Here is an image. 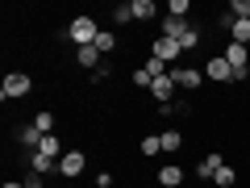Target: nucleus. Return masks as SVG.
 <instances>
[{"instance_id": "obj_1", "label": "nucleus", "mask_w": 250, "mask_h": 188, "mask_svg": "<svg viewBox=\"0 0 250 188\" xmlns=\"http://www.w3.org/2000/svg\"><path fill=\"white\" fill-rule=\"evenodd\" d=\"M225 63H229L233 80H246V75H250V46L229 42V46H225Z\"/></svg>"}, {"instance_id": "obj_2", "label": "nucleus", "mask_w": 250, "mask_h": 188, "mask_svg": "<svg viewBox=\"0 0 250 188\" xmlns=\"http://www.w3.org/2000/svg\"><path fill=\"white\" fill-rule=\"evenodd\" d=\"M29 88H34V80H29L25 71H9L4 84H0V96L4 100H21V96H29Z\"/></svg>"}, {"instance_id": "obj_3", "label": "nucleus", "mask_w": 250, "mask_h": 188, "mask_svg": "<svg viewBox=\"0 0 250 188\" xmlns=\"http://www.w3.org/2000/svg\"><path fill=\"white\" fill-rule=\"evenodd\" d=\"M96 34H100V25L92 17H83V13L71 21V29H67V38H71L75 46H92V42H96Z\"/></svg>"}, {"instance_id": "obj_4", "label": "nucleus", "mask_w": 250, "mask_h": 188, "mask_svg": "<svg viewBox=\"0 0 250 188\" xmlns=\"http://www.w3.org/2000/svg\"><path fill=\"white\" fill-rule=\"evenodd\" d=\"M83 167H88V155H83V151H67L59 159V176H67V180H75Z\"/></svg>"}, {"instance_id": "obj_5", "label": "nucleus", "mask_w": 250, "mask_h": 188, "mask_svg": "<svg viewBox=\"0 0 250 188\" xmlns=\"http://www.w3.org/2000/svg\"><path fill=\"white\" fill-rule=\"evenodd\" d=\"M171 80H175V88H184V92H196L205 75H200L196 67H171Z\"/></svg>"}, {"instance_id": "obj_6", "label": "nucleus", "mask_w": 250, "mask_h": 188, "mask_svg": "<svg viewBox=\"0 0 250 188\" xmlns=\"http://www.w3.org/2000/svg\"><path fill=\"white\" fill-rule=\"evenodd\" d=\"M150 54H154V59H163V63H171V59H175V54H184V50H179V42H175V38H154V42H150Z\"/></svg>"}, {"instance_id": "obj_7", "label": "nucleus", "mask_w": 250, "mask_h": 188, "mask_svg": "<svg viewBox=\"0 0 250 188\" xmlns=\"http://www.w3.org/2000/svg\"><path fill=\"white\" fill-rule=\"evenodd\" d=\"M150 96H154V105H171V96H175V80H171V75H167V80H154L150 84Z\"/></svg>"}, {"instance_id": "obj_8", "label": "nucleus", "mask_w": 250, "mask_h": 188, "mask_svg": "<svg viewBox=\"0 0 250 188\" xmlns=\"http://www.w3.org/2000/svg\"><path fill=\"white\" fill-rule=\"evenodd\" d=\"M221 167H225V159H221V155H217V151H208L205 159L196 163V176H200V180H213V176H217V171H221Z\"/></svg>"}, {"instance_id": "obj_9", "label": "nucleus", "mask_w": 250, "mask_h": 188, "mask_svg": "<svg viewBox=\"0 0 250 188\" xmlns=\"http://www.w3.org/2000/svg\"><path fill=\"white\" fill-rule=\"evenodd\" d=\"M208 80H217V84H229V80H233V71H229V63H225V54L208 59Z\"/></svg>"}, {"instance_id": "obj_10", "label": "nucleus", "mask_w": 250, "mask_h": 188, "mask_svg": "<svg viewBox=\"0 0 250 188\" xmlns=\"http://www.w3.org/2000/svg\"><path fill=\"white\" fill-rule=\"evenodd\" d=\"M75 63L88 67V71H100V50L96 46H75Z\"/></svg>"}, {"instance_id": "obj_11", "label": "nucleus", "mask_w": 250, "mask_h": 188, "mask_svg": "<svg viewBox=\"0 0 250 188\" xmlns=\"http://www.w3.org/2000/svg\"><path fill=\"white\" fill-rule=\"evenodd\" d=\"M38 155H46V159H54V163H59V159H62V155H67V151H62L59 134H46L42 142H38Z\"/></svg>"}, {"instance_id": "obj_12", "label": "nucleus", "mask_w": 250, "mask_h": 188, "mask_svg": "<svg viewBox=\"0 0 250 188\" xmlns=\"http://www.w3.org/2000/svg\"><path fill=\"white\" fill-rule=\"evenodd\" d=\"M229 38H233L238 46H250V21H246V17H233V21H229Z\"/></svg>"}, {"instance_id": "obj_13", "label": "nucleus", "mask_w": 250, "mask_h": 188, "mask_svg": "<svg viewBox=\"0 0 250 188\" xmlns=\"http://www.w3.org/2000/svg\"><path fill=\"white\" fill-rule=\"evenodd\" d=\"M184 29H188L184 17H175V13H167V17H163V38H175V42H179V34H184Z\"/></svg>"}, {"instance_id": "obj_14", "label": "nucleus", "mask_w": 250, "mask_h": 188, "mask_svg": "<svg viewBox=\"0 0 250 188\" xmlns=\"http://www.w3.org/2000/svg\"><path fill=\"white\" fill-rule=\"evenodd\" d=\"M159 184H163V188H179V184H184V171H179L175 163H167V167L159 171Z\"/></svg>"}, {"instance_id": "obj_15", "label": "nucleus", "mask_w": 250, "mask_h": 188, "mask_svg": "<svg viewBox=\"0 0 250 188\" xmlns=\"http://www.w3.org/2000/svg\"><path fill=\"white\" fill-rule=\"evenodd\" d=\"M129 9H134V21H150L154 13H159V9H154V0H129Z\"/></svg>"}, {"instance_id": "obj_16", "label": "nucleus", "mask_w": 250, "mask_h": 188, "mask_svg": "<svg viewBox=\"0 0 250 188\" xmlns=\"http://www.w3.org/2000/svg\"><path fill=\"white\" fill-rule=\"evenodd\" d=\"M142 67H146V71H150V80H167V75H171V63H163V59H154V54H150V59L142 63Z\"/></svg>"}, {"instance_id": "obj_17", "label": "nucleus", "mask_w": 250, "mask_h": 188, "mask_svg": "<svg viewBox=\"0 0 250 188\" xmlns=\"http://www.w3.org/2000/svg\"><path fill=\"white\" fill-rule=\"evenodd\" d=\"M29 167H34L38 171V176H50V171H59V163H54V159H46V155H29Z\"/></svg>"}, {"instance_id": "obj_18", "label": "nucleus", "mask_w": 250, "mask_h": 188, "mask_svg": "<svg viewBox=\"0 0 250 188\" xmlns=\"http://www.w3.org/2000/svg\"><path fill=\"white\" fill-rule=\"evenodd\" d=\"M163 151H171V155H175L179 151V146H184V134H179V130H175V125H171V130H163Z\"/></svg>"}, {"instance_id": "obj_19", "label": "nucleus", "mask_w": 250, "mask_h": 188, "mask_svg": "<svg viewBox=\"0 0 250 188\" xmlns=\"http://www.w3.org/2000/svg\"><path fill=\"white\" fill-rule=\"evenodd\" d=\"M196 46H200V29H196V25H188L184 34H179V50H196Z\"/></svg>"}, {"instance_id": "obj_20", "label": "nucleus", "mask_w": 250, "mask_h": 188, "mask_svg": "<svg viewBox=\"0 0 250 188\" xmlns=\"http://www.w3.org/2000/svg\"><path fill=\"white\" fill-rule=\"evenodd\" d=\"M17 138H21L25 146H34V151H38V142H42V130H38V125H21Z\"/></svg>"}, {"instance_id": "obj_21", "label": "nucleus", "mask_w": 250, "mask_h": 188, "mask_svg": "<svg viewBox=\"0 0 250 188\" xmlns=\"http://www.w3.org/2000/svg\"><path fill=\"white\" fill-rule=\"evenodd\" d=\"M138 151H142V159H150V155H159V151H163V138H159V134H146Z\"/></svg>"}, {"instance_id": "obj_22", "label": "nucleus", "mask_w": 250, "mask_h": 188, "mask_svg": "<svg viewBox=\"0 0 250 188\" xmlns=\"http://www.w3.org/2000/svg\"><path fill=\"white\" fill-rule=\"evenodd\" d=\"M92 46H96L100 54H108V50H113V46H117V38H113V29H100V34H96V42H92Z\"/></svg>"}, {"instance_id": "obj_23", "label": "nucleus", "mask_w": 250, "mask_h": 188, "mask_svg": "<svg viewBox=\"0 0 250 188\" xmlns=\"http://www.w3.org/2000/svg\"><path fill=\"white\" fill-rule=\"evenodd\" d=\"M213 184H217V188H233V167H229V163H225V167L213 176Z\"/></svg>"}, {"instance_id": "obj_24", "label": "nucleus", "mask_w": 250, "mask_h": 188, "mask_svg": "<svg viewBox=\"0 0 250 188\" xmlns=\"http://www.w3.org/2000/svg\"><path fill=\"white\" fill-rule=\"evenodd\" d=\"M34 125L42 130V138H46V134H54V117H50V113H38V117H34Z\"/></svg>"}, {"instance_id": "obj_25", "label": "nucleus", "mask_w": 250, "mask_h": 188, "mask_svg": "<svg viewBox=\"0 0 250 188\" xmlns=\"http://www.w3.org/2000/svg\"><path fill=\"white\" fill-rule=\"evenodd\" d=\"M113 21H117V25H125V21H134V9H129V4H117V9H113Z\"/></svg>"}, {"instance_id": "obj_26", "label": "nucleus", "mask_w": 250, "mask_h": 188, "mask_svg": "<svg viewBox=\"0 0 250 188\" xmlns=\"http://www.w3.org/2000/svg\"><path fill=\"white\" fill-rule=\"evenodd\" d=\"M171 13L188 21V13H192V0H171Z\"/></svg>"}, {"instance_id": "obj_27", "label": "nucleus", "mask_w": 250, "mask_h": 188, "mask_svg": "<svg viewBox=\"0 0 250 188\" xmlns=\"http://www.w3.org/2000/svg\"><path fill=\"white\" fill-rule=\"evenodd\" d=\"M229 13H233V17H246V21H250V0H233Z\"/></svg>"}, {"instance_id": "obj_28", "label": "nucleus", "mask_w": 250, "mask_h": 188, "mask_svg": "<svg viewBox=\"0 0 250 188\" xmlns=\"http://www.w3.org/2000/svg\"><path fill=\"white\" fill-rule=\"evenodd\" d=\"M134 84H138V88H150V71H146V67H138V71H134Z\"/></svg>"}, {"instance_id": "obj_29", "label": "nucleus", "mask_w": 250, "mask_h": 188, "mask_svg": "<svg viewBox=\"0 0 250 188\" xmlns=\"http://www.w3.org/2000/svg\"><path fill=\"white\" fill-rule=\"evenodd\" d=\"M25 188H42V176H38V171H29V176H25Z\"/></svg>"}, {"instance_id": "obj_30", "label": "nucleus", "mask_w": 250, "mask_h": 188, "mask_svg": "<svg viewBox=\"0 0 250 188\" xmlns=\"http://www.w3.org/2000/svg\"><path fill=\"white\" fill-rule=\"evenodd\" d=\"M0 188H25V180H4Z\"/></svg>"}, {"instance_id": "obj_31", "label": "nucleus", "mask_w": 250, "mask_h": 188, "mask_svg": "<svg viewBox=\"0 0 250 188\" xmlns=\"http://www.w3.org/2000/svg\"><path fill=\"white\" fill-rule=\"evenodd\" d=\"M96 188H113V184H96Z\"/></svg>"}]
</instances>
